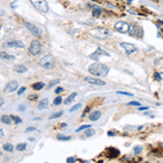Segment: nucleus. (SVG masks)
Listing matches in <instances>:
<instances>
[{
  "label": "nucleus",
  "instance_id": "f257e3e1",
  "mask_svg": "<svg viewBox=\"0 0 163 163\" xmlns=\"http://www.w3.org/2000/svg\"><path fill=\"white\" fill-rule=\"evenodd\" d=\"M88 71L90 72L93 75H96V76H107L108 73H109V67L104 64H101V63H93L88 68Z\"/></svg>",
  "mask_w": 163,
  "mask_h": 163
},
{
  "label": "nucleus",
  "instance_id": "f03ea898",
  "mask_svg": "<svg viewBox=\"0 0 163 163\" xmlns=\"http://www.w3.org/2000/svg\"><path fill=\"white\" fill-rule=\"evenodd\" d=\"M90 34L98 39H106L107 37L110 36V32H109V29H107V28L97 27V28H94L93 31H90Z\"/></svg>",
  "mask_w": 163,
  "mask_h": 163
},
{
  "label": "nucleus",
  "instance_id": "7ed1b4c3",
  "mask_svg": "<svg viewBox=\"0 0 163 163\" xmlns=\"http://www.w3.org/2000/svg\"><path fill=\"white\" fill-rule=\"evenodd\" d=\"M31 3L36 10H38L41 13H47L49 10L48 3L46 0H31Z\"/></svg>",
  "mask_w": 163,
  "mask_h": 163
},
{
  "label": "nucleus",
  "instance_id": "20e7f679",
  "mask_svg": "<svg viewBox=\"0 0 163 163\" xmlns=\"http://www.w3.org/2000/svg\"><path fill=\"white\" fill-rule=\"evenodd\" d=\"M39 64L44 68H52L54 66V59L52 54H46L39 60Z\"/></svg>",
  "mask_w": 163,
  "mask_h": 163
},
{
  "label": "nucleus",
  "instance_id": "39448f33",
  "mask_svg": "<svg viewBox=\"0 0 163 163\" xmlns=\"http://www.w3.org/2000/svg\"><path fill=\"white\" fill-rule=\"evenodd\" d=\"M128 34L133 37H137V38H141L143 36V31L139 25H129L128 28Z\"/></svg>",
  "mask_w": 163,
  "mask_h": 163
},
{
  "label": "nucleus",
  "instance_id": "423d86ee",
  "mask_svg": "<svg viewBox=\"0 0 163 163\" xmlns=\"http://www.w3.org/2000/svg\"><path fill=\"white\" fill-rule=\"evenodd\" d=\"M120 47L124 49V51L126 52V54H132V53H135V52L138 51V49H137V47L135 45L128 44V42H121Z\"/></svg>",
  "mask_w": 163,
  "mask_h": 163
},
{
  "label": "nucleus",
  "instance_id": "0eeeda50",
  "mask_svg": "<svg viewBox=\"0 0 163 163\" xmlns=\"http://www.w3.org/2000/svg\"><path fill=\"white\" fill-rule=\"evenodd\" d=\"M28 50H29V52H31L33 55H38L41 52V45H40V42H39L38 40L32 41V44H31V46H29Z\"/></svg>",
  "mask_w": 163,
  "mask_h": 163
},
{
  "label": "nucleus",
  "instance_id": "6e6552de",
  "mask_svg": "<svg viewBox=\"0 0 163 163\" xmlns=\"http://www.w3.org/2000/svg\"><path fill=\"white\" fill-rule=\"evenodd\" d=\"M128 28H129V24H127V23L124 21H120V22L115 23V25H114V29L119 33H122V34L128 33Z\"/></svg>",
  "mask_w": 163,
  "mask_h": 163
},
{
  "label": "nucleus",
  "instance_id": "1a4fd4ad",
  "mask_svg": "<svg viewBox=\"0 0 163 163\" xmlns=\"http://www.w3.org/2000/svg\"><path fill=\"white\" fill-rule=\"evenodd\" d=\"M24 26L28 29L29 32L32 33L33 35L35 36V37H39V36L41 35L40 29H39L35 24H32V23H29V22H25V23H24Z\"/></svg>",
  "mask_w": 163,
  "mask_h": 163
},
{
  "label": "nucleus",
  "instance_id": "9d476101",
  "mask_svg": "<svg viewBox=\"0 0 163 163\" xmlns=\"http://www.w3.org/2000/svg\"><path fill=\"white\" fill-rule=\"evenodd\" d=\"M100 55H106V57H110V53H109V52H107L106 50H103V49H101V48H97L96 51H95L94 53H91V54L89 55V58L93 59V60H98Z\"/></svg>",
  "mask_w": 163,
  "mask_h": 163
},
{
  "label": "nucleus",
  "instance_id": "9b49d317",
  "mask_svg": "<svg viewBox=\"0 0 163 163\" xmlns=\"http://www.w3.org/2000/svg\"><path fill=\"white\" fill-rule=\"evenodd\" d=\"M5 47H8V48H24L25 45H24V42L21 41V40H10V41L6 42Z\"/></svg>",
  "mask_w": 163,
  "mask_h": 163
},
{
  "label": "nucleus",
  "instance_id": "f8f14e48",
  "mask_svg": "<svg viewBox=\"0 0 163 163\" xmlns=\"http://www.w3.org/2000/svg\"><path fill=\"white\" fill-rule=\"evenodd\" d=\"M18 87H19V83L16 80L9 81V83L7 84V86L5 87V94L12 93V91H14V90L18 89Z\"/></svg>",
  "mask_w": 163,
  "mask_h": 163
},
{
  "label": "nucleus",
  "instance_id": "ddd939ff",
  "mask_svg": "<svg viewBox=\"0 0 163 163\" xmlns=\"http://www.w3.org/2000/svg\"><path fill=\"white\" fill-rule=\"evenodd\" d=\"M84 79H85V81H87L88 84H91V85H97V86H104V85H106V81H103L101 79H98V78L85 77Z\"/></svg>",
  "mask_w": 163,
  "mask_h": 163
},
{
  "label": "nucleus",
  "instance_id": "4468645a",
  "mask_svg": "<svg viewBox=\"0 0 163 163\" xmlns=\"http://www.w3.org/2000/svg\"><path fill=\"white\" fill-rule=\"evenodd\" d=\"M107 153H108V156H109V158H116V156L120 154V151L115 148L110 147V148L107 149Z\"/></svg>",
  "mask_w": 163,
  "mask_h": 163
},
{
  "label": "nucleus",
  "instance_id": "2eb2a0df",
  "mask_svg": "<svg viewBox=\"0 0 163 163\" xmlns=\"http://www.w3.org/2000/svg\"><path fill=\"white\" fill-rule=\"evenodd\" d=\"M13 71L16 73H25L26 72V66L23 64H16L13 66Z\"/></svg>",
  "mask_w": 163,
  "mask_h": 163
},
{
  "label": "nucleus",
  "instance_id": "dca6fc26",
  "mask_svg": "<svg viewBox=\"0 0 163 163\" xmlns=\"http://www.w3.org/2000/svg\"><path fill=\"white\" fill-rule=\"evenodd\" d=\"M0 58L3 59V60H14L15 57L12 54H9L5 51H0Z\"/></svg>",
  "mask_w": 163,
  "mask_h": 163
},
{
  "label": "nucleus",
  "instance_id": "f3484780",
  "mask_svg": "<svg viewBox=\"0 0 163 163\" xmlns=\"http://www.w3.org/2000/svg\"><path fill=\"white\" fill-rule=\"evenodd\" d=\"M101 116V112L100 111H94L93 113H90L89 115V120L90 121H98Z\"/></svg>",
  "mask_w": 163,
  "mask_h": 163
},
{
  "label": "nucleus",
  "instance_id": "a211bd4d",
  "mask_svg": "<svg viewBox=\"0 0 163 163\" xmlns=\"http://www.w3.org/2000/svg\"><path fill=\"white\" fill-rule=\"evenodd\" d=\"M48 104H49V100L47 99V98H45L44 100H41L40 102L38 103V109H39V110H45V109H47Z\"/></svg>",
  "mask_w": 163,
  "mask_h": 163
},
{
  "label": "nucleus",
  "instance_id": "6ab92c4d",
  "mask_svg": "<svg viewBox=\"0 0 163 163\" xmlns=\"http://www.w3.org/2000/svg\"><path fill=\"white\" fill-rule=\"evenodd\" d=\"M32 87H33V89H35V90H40L45 87V84L42 83V81H37V83L33 84Z\"/></svg>",
  "mask_w": 163,
  "mask_h": 163
},
{
  "label": "nucleus",
  "instance_id": "aec40b11",
  "mask_svg": "<svg viewBox=\"0 0 163 163\" xmlns=\"http://www.w3.org/2000/svg\"><path fill=\"white\" fill-rule=\"evenodd\" d=\"M0 121H1L3 124H7V125H10V124H11V117L8 116V115H2Z\"/></svg>",
  "mask_w": 163,
  "mask_h": 163
},
{
  "label": "nucleus",
  "instance_id": "412c9836",
  "mask_svg": "<svg viewBox=\"0 0 163 163\" xmlns=\"http://www.w3.org/2000/svg\"><path fill=\"white\" fill-rule=\"evenodd\" d=\"M76 96H77V94H76V93H72V94L70 95V96H68V97L66 98V100L64 101V104H70V103L72 102V101H73V99H74V98L76 97Z\"/></svg>",
  "mask_w": 163,
  "mask_h": 163
},
{
  "label": "nucleus",
  "instance_id": "4be33fe9",
  "mask_svg": "<svg viewBox=\"0 0 163 163\" xmlns=\"http://www.w3.org/2000/svg\"><path fill=\"white\" fill-rule=\"evenodd\" d=\"M26 148H27V143H25V142H21L16 146V150L18 151H24Z\"/></svg>",
  "mask_w": 163,
  "mask_h": 163
},
{
  "label": "nucleus",
  "instance_id": "5701e85b",
  "mask_svg": "<svg viewBox=\"0 0 163 163\" xmlns=\"http://www.w3.org/2000/svg\"><path fill=\"white\" fill-rule=\"evenodd\" d=\"M3 149L6 150V151H8V152H12L13 151V145L12 143H5L3 145Z\"/></svg>",
  "mask_w": 163,
  "mask_h": 163
},
{
  "label": "nucleus",
  "instance_id": "b1692460",
  "mask_svg": "<svg viewBox=\"0 0 163 163\" xmlns=\"http://www.w3.org/2000/svg\"><path fill=\"white\" fill-rule=\"evenodd\" d=\"M62 114H63V111H59V112H55L53 114H51L50 116H49V119L52 120V119H57V117H60Z\"/></svg>",
  "mask_w": 163,
  "mask_h": 163
},
{
  "label": "nucleus",
  "instance_id": "393cba45",
  "mask_svg": "<svg viewBox=\"0 0 163 163\" xmlns=\"http://www.w3.org/2000/svg\"><path fill=\"white\" fill-rule=\"evenodd\" d=\"M57 139L58 140H62V141H67V140L71 139V137L70 136H64V135H58Z\"/></svg>",
  "mask_w": 163,
  "mask_h": 163
},
{
  "label": "nucleus",
  "instance_id": "a878e982",
  "mask_svg": "<svg viewBox=\"0 0 163 163\" xmlns=\"http://www.w3.org/2000/svg\"><path fill=\"white\" fill-rule=\"evenodd\" d=\"M95 135V129L93 128H86V132H85V136H87V137H90V136H93Z\"/></svg>",
  "mask_w": 163,
  "mask_h": 163
},
{
  "label": "nucleus",
  "instance_id": "bb28decb",
  "mask_svg": "<svg viewBox=\"0 0 163 163\" xmlns=\"http://www.w3.org/2000/svg\"><path fill=\"white\" fill-rule=\"evenodd\" d=\"M93 15L95 16V18H99V16L101 15V9H100V8H96V9H94V11H93Z\"/></svg>",
  "mask_w": 163,
  "mask_h": 163
},
{
  "label": "nucleus",
  "instance_id": "cd10ccee",
  "mask_svg": "<svg viewBox=\"0 0 163 163\" xmlns=\"http://www.w3.org/2000/svg\"><path fill=\"white\" fill-rule=\"evenodd\" d=\"M59 83H60V79H54V80H51V81H50V84H49L48 86H47V88H48V89H50V88H51L52 86H54V85H57V84H59Z\"/></svg>",
  "mask_w": 163,
  "mask_h": 163
},
{
  "label": "nucleus",
  "instance_id": "c85d7f7f",
  "mask_svg": "<svg viewBox=\"0 0 163 163\" xmlns=\"http://www.w3.org/2000/svg\"><path fill=\"white\" fill-rule=\"evenodd\" d=\"M89 127H91V125H89V124H87V125H83V126L78 127V128L76 129V133H79V132H81V130H84L86 128H89Z\"/></svg>",
  "mask_w": 163,
  "mask_h": 163
},
{
  "label": "nucleus",
  "instance_id": "c756f323",
  "mask_svg": "<svg viewBox=\"0 0 163 163\" xmlns=\"http://www.w3.org/2000/svg\"><path fill=\"white\" fill-rule=\"evenodd\" d=\"M62 103V98L59 96V97H57L55 99L53 100V104L54 106H59V104H61Z\"/></svg>",
  "mask_w": 163,
  "mask_h": 163
},
{
  "label": "nucleus",
  "instance_id": "7c9ffc66",
  "mask_svg": "<svg viewBox=\"0 0 163 163\" xmlns=\"http://www.w3.org/2000/svg\"><path fill=\"white\" fill-rule=\"evenodd\" d=\"M80 107H81V103H77V104H75V106H74V107H73V108H72V109L70 110V112H75V111L78 110Z\"/></svg>",
  "mask_w": 163,
  "mask_h": 163
},
{
  "label": "nucleus",
  "instance_id": "2f4dec72",
  "mask_svg": "<svg viewBox=\"0 0 163 163\" xmlns=\"http://www.w3.org/2000/svg\"><path fill=\"white\" fill-rule=\"evenodd\" d=\"M153 77H154L155 80H161L162 79V78H161V74L158 73V72H155V73L153 74Z\"/></svg>",
  "mask_w": 163,
  "mask_h": 163
},
{
  "label": "nucleus",
  "instance_id": "473e14b6",
  "mask_svg": "<svg viewBox=\"0 0 163 163\" xmlns=\"http://www.w3.org/2000/svg\"><path fill=\"white\" fill-rule=\"evenodd\" d=\"M10 117H11V119L14 121V123H22V120L20 119V117H16V116H13V115H11Z\"/></svg>",
  "mask_w": 163,
  "mask_h": 163
},
{
  "label": "nucleus",
  "instance_id": "72a5a7b5",
  "mask_svg": "<svg viewBox=\"0 0 163 163\" xmlns=\"http://www.w3.org/2000/svg\"><path fill=\"white\" fill-rule=\"evenodd\" d=\"M116 94H119V95H124V96H130V97L133 96V94L126 93V91H116Z\"/></svg>",
  "mask_w": 163,
  "mask_h": 163
},
{
  "label": "nucleus",
  "instance_id": "f704fd0d",
  "mask_svg": "<svg viewBox=\"0 0 163 163\" xmlns=\"http://www.w3.org/2000/svg\"><path fill=\"white\" fill-rule=\"evenodd\" d=\"M128 106H137V107H140V102H139V101H130V102H128Z\"/></svg>",
  "mask_w": 163,
  "mask_h": 163
},
{
  "label": "nucleus",
  "instance_id": "c9c22d12",
  "mask_svg": "<svg viewBox=\"0 0 163 163\" xmlns=\"http://www.w3.org/2000/svg\"><path fill=\"white\" fill-rule=\"evenodd\" d=\"M34 130H36V127L31 126V127H27V128L25 129V133H31V132H34Z\"/></svg>",
  "mask_w": 163,
  "mask_h": 163
},
{
  "label": "nucleus",
  "instance_id": "e433bc0d",
  "mask_svg": "<svg viewBox=\"0 0 163 163\" xmlns=\"http://www.w3.org/2000/svg\"><path fill=\"white\" fill-rule=\"evenodd\" d=\"M140 151H141V147H139V146L135 147V149H134V152H135V154H138Z\"/></svg>",
  "mask_w": 163,
  "mask_h": 163
},
{
  "label": "nucleus",
  "instance_id": "4c0bfd02",
  "mask_svg": "<svg viewBox=\"0 0 163 163\" xmlns=\"http://www.w3.org/2000/svg\"><path fill=\"white\" fill-rule=\"evenodd\" d=\"M25 90H26V87H21V88L19 89V91H18V95H19V96H21V95L24 93Z\"/></svg>",
  "mask_w": 163,
  "mask_h": 163
},
{
  "label": "nucleus",
  "instance_id": "58836bf2",
  "mask_svg": "<svg viewBox=\"0 0 163 163\" xmlns=\"http://www.w3.org/2000/svg\"><path fill=\"white\" fill-rule=\"evenodd\" d=\"M62 91H63V88H62V87H58V88H57V89H55V91H54V93H55V94H58V95H59V94H61V93H62Z\"/></svg>",
  "mask_w": 163,
  "mask_h": 163
},
{
  "label": "nucleus",
  "instance_id": "ea45409f",
  "mask_svg": "<svg viewBox=\"0 0 163 163\" xmlns=\"http://www.w3.org/2000/svg\"><path fill=\"white\" fill-rule=\"evenodd\" d=\"M75 161V158H73V156H71V158H67L66 159V162H68V163H73Z\"/></svg>",
  "mask_w": 163,
  "mask_h": 163
},
{
  "label": "nucleus",
  "instance_id": "a19ab883",
  "mask_svg": "<svg viewBox=\"0 0 163 163\" xmlns=\"http://www.w3.org/2000/svg\"><path fill=\"white\" fill-rule=\"evenodd\" d=\"M138 110L139 111H145V110H149V108L148 107H139Z\"/></svg>",
  "mask_w": 163,
  "mask_h": 163
},
{
  "label": "nucleus",
  "instance_id": "79ce46f5",
  "mask_svg": "<svg viewBox=\"0 0 163 163\" xmlns=\"http://www.w3.org/2000/svg\"><path fill=\"white\" fill-rule=\"evenodd\" d=\"M145 114H146V115H149L150 117H152V119L154 117V115H153V114H152L151 112H149V111H148V112H145Z\"/></svg>",
  "mask_w": 163,
  "mask_h": 163
},
{
  "label": "nucleus",
  "instance_id": "37998d69",
  "mask_svg": "<svg viewBox=\"0 0 163 163\" xmlns=\"http://www.w3.org/2000/svg\"><path fill=\"white\" fill-rule=\"evenodd\" d=\"M36 98H37V95H33V96H29L28 97V99L29 100H33V99H36Z\"/></svg>",
  "mask_w": 163,
  "mask_h": 163
},
{
  "label": "nucleus",
  "instance_id": "c03bdc74",
  "mask_svg": "<svg viewBox=\"0 0 163 163\" xmlns=\"http://www.w3.org/2000/svg\"><path fill=\"white\" fill-rule=\"evenodd\" d=\"M3 136H5V133H3L2 129H0V138H2Z\"/></svg>",
  "mask_w": 163,
  "mask_h": 163
},
{
  "label": "nucleus",
  "instance_id": "a18cd8bd",
  "mask_svg": "<svg viewBox=\"0 0 163 163\" xmlns=\"http://www.w3.org/2000/svg\"><path fill=\"white\" fill-rule=\"evenodd\" d=\"M3 103H5V100H3L2 98H0V107L3 106Z\"/></svg>",
  "mask_w": 163,
  "mask_h": 163
},
{
  "label": "nucleus",
  "instance_id": "49530a36",
  "mask_svg": "<svg viewBox=\"0 0 163 163\" xmlns=\"http://www.w3.org/2000/svg\"><path fill=\"white\" fill-rule=\"evenodd\" d=\"M19 109H20V111H24L25 107H24V106H20V108H19Z\"/></svg>",
  "mask_w": 163,
  "mask_h": 163
},
{
  "label": "nucleus",
  "instance_id": "de8ad7c7",
  "mask_svg": "<svg viewBox=\"0 0 163 163\" xmlns=\"http://www.w3.org/2000/svg\"><path fill=\"white\" fill-rule=\"evenodd\" d=\"M108 135L109 136H114V132H109L108 133Z\"/></svg>",
  "mask_w": 163,
  "mask_h": 163
},
{
  "label": "nucleus",
  "instance_id": "09e8293b",
  "mask_svg": "<svg viewBox=\"0 0 163 163\" xmlns=\"http://www.w3.org/2000/svg\"><path fill=\"white\" fill-rule=\"evenodd\" d=\"M61 126H62V127H65V126H66V123H62Z\"/></svg>",
  "mask_w": 163,
  "mask_h": 163
},
{
  "label": "nucleus",
  "instance_id": "8fccbe9b",
  "mask_svg": "<svg viewBox=\"0 0 163 163\" xmlns=\"http://www.w3.org/2000/svg\"><path fill=\"white\" fill-rule=\"evenodd\" d=\"M142 127H143V126L141 125V126H139V127H138V128H137V129H138V130H140V129H142Z\"/></svg>",
  "mask_w": 163,
  "mask_h": 163
},
{
  "label": "nucleus",
  "instance_id": "3c124183",
  "mask_svg": "<svg viewBox=\"0 0 163 163\" xmlns=\"http://www.w3.org/2000/svg\"><path fill=\"white\" fill-rule=\"evenodd\" d=\"M160 74H161V78L163 79V72H162V73H160Z\"/></svg>",
  "mask_w": 163,
  "mask_h": 163
},
{
  "label": "nucleus",
  "instance_id": "603ef678",
  "mask_svg": "<svg viewBox=\"0 0 163 163\" xmlns=\"http://www.w3.org/2000/svg\"><path fill=\"white\" fill-rule=\"evenodd\" d=\"M1 27H2V26H1V23H0V32H1Z\"/></svg>",
  "mask_w": 163,
  "mask_h": 163
},
{
  "label": "nucleus",
  "instance_id": "864d4df0",
  "mask_svg": "<svg viewBox=\"0 0 163 163\" xmlns=\"http://www.w3.org/2000/svg\"><path fill=\"white\" fill-rule=\"evenodd\" d=\"M0 155H2V153H1V151H0Z\"/></svg>",
  "mask_w": 163,
  "mask_h": 163
}]
</instances>
